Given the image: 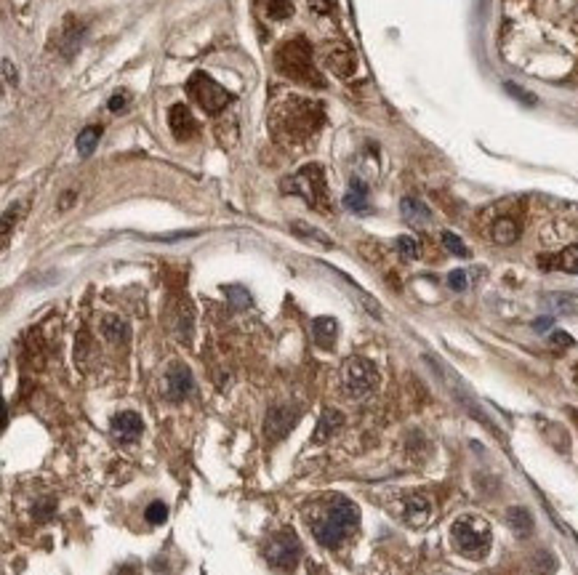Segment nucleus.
<instances>
[{
  "label": "nucleus",
  "instance_id": "nucleus-1",
  "mask_svg": "<svg viewBox=\"0 0 578 575\" xmlns=\"http://www.w3.org/2000/svg\"><path fill=\"white\" fill-rule=\"evenodd\" d=\"M357 522H360V509L354 506L347 496H334L325 504L320 514L309 517L314 538L328 549L339 546L344 538L357 527Z\"/></svg>",
  "mask_w": 578,
  "mask_h": 575
},
{
  "label": "nucleus",
  "instance_id": "nucleus-2",
  "mask_svg": "<svg viewBox=\"0 0 578 575\" xmlns=\"http://www.w3.org/2000/svg\"><path fill=\"white\" fill-rule=\"evenodd\" d=\"M323 107L317 101L309 99H285V104L277 109L274 115V128L277 134L291 141H304V139L314 136L317 128L323 126Z\"/></svg>",
  "mask_w": 578,
  "mask_h": 575
},
{
  "label": "nucleus",
  "instance_id": "nucleus-3",
  "mask_svg": "<svg viewBox=\"0 0 578 575\" xmlns=\"http://www.w3.org/2000/svg\"><path fill=\"white\" fill-rule=\"evenodd\" d=\"M274 67L288 80H296V83H304V86L314 88H325L323 75L317 72L312 61V46L304 38L285 40L283 46L274 51Z\"/></svg>",
  "mask_w": 578,
  "mask_h": 575
},
{
  "label": "nucleus",
  "instance_id": "nucleus-4",
  "mask_svg": "<svg viewBox=\"0 0 578 575\" xmlns=\"http://www.w3.org/2000/svg\"><path fill=\"white\" fill-rule=\"evenodd\" d=\"M283 189L291 192V195L304 197L307 203L317 208V211H328V189H325V176L323 168L317 163H309V166L299 168L291 179L283 181Z\"/></svg>",
  "mask_w": 578,
  "mask_h": 575
},
{
  "label": "nucleus",
  "instance_id": "nucleus-5",
  "mask_svg": "<svg viewBox=\"0 0 578 575\" xmlns=\"http://www.w3.org/2000/svg\"><path fill=\"white\" fill-rule=\"evenodd\" d=\"M186 94H189L192 101H197L200 107L206 109L208 115H219L221 109H226L235 101V96L206 72H195L192 78L186 80Z\"/></svg>",
  "mask_w": 578,
  "mask_h": 575
},
{
  "label": "nucleus",
  "instance_id": "nucleus-6",
  "mask_svg": "<svg viewBox=\"0 0 578 575\" xmlns=\"http://www.w3.org/2000/svg\"><path fill=\"white\" fill-rule=\"evenodd\" d=\"M451 538H453V546L459 549L461 554L482 556L490 549V527L477 522L474 517L456 519L451 527Z\"/></svg>",
  "mask_w": 578,
  "mask_h": 575
},
{
  "label": "nucleus",
  "instance_id": "nucleus-7",
  "mask_svg": "<svg viewBox=\"0 0 578 575\" xmlns=\"http://www.w3.org/2000/svg\"><path fill=\"white\" fill-rule=\"evenodd\" d=\"M342 381H344L347 394L354 397V400H360V397H368V394L379 386V371H376V365H373L371 360H365V357H349V360L344 362Z\"/></svg>",
  "mask_w": 578,
  "mask_h": 575
},
{
  "label": "nucleus",
  "instance_id": "nucleus-8",
  "mask_svg": "<svg viewBox=\"0 0 578 575\" xmlns=\"http://www.w3.org/2000/svg\"><path fill=\"white\" fill-rule=\"evenodd\" d=\"M264 556L277 570H294L299 565V556H302V544H299L296 533H277L274 538H269Z\"/></svg>",
  "mask_w": 578,
  "mask_h": 575
},
{
  "label": "nucleus",
  "instance_id": "nucleus-9",
  "mask_svg": "<svg viewBox=\"0 0 578 575\" xmlns=\"http://www.w3.org/2000/svg\"><path fill=\"white\" fill-rule=\"evenodd\" d=\"M299 419H302V410L294 408V405H274V408H269L264 419V439L272 442V445L285 439L288 431L299 424Z\"/></svg>",
  "mask_w": 578,
  "mask_h": 575
},
{
  "label": "nucleus",
  "instance_id": "nucleus-10",
  "mask_svg": "<svg viewBox=\"0 0 578 575\" xmlns=\"http://www.w3.org/2000/svg\"><path fill=\"white\" fill-rule=\"evenodd\" d=\"M192 391H195L192 371H189L186 365H181V362L168 365V371H166V397L168 400L181 402V400H186Z\"/></svg>",
  "mask_w": 578,
  "mask_h": 575
},
{
  "label": "nucleus",
  "instance_id": "nucleus-11",
  "mask_svg": "<svg viewBox=\"0 0 578 575\" xmlns=\"http://www.w3.org/2000/svg\"><path fill=\"white\" fill-rule=\"evenodd\" d=\"M109 431H112V437L128 445V442H136L141 437V431H144V421L139 413L134 410H123L118 416H112V424H109Z\"/></svg>",
  "mask_w": 578,
  "mask_h": 575
},
{
  "label": "nucleus",
  "instance_id": "nucleus-12",
  "mask_svg": "<svg viewBox=\"0 0 578 575\" xmlns=\"http://www.w3.org/2000/svg\"><path fill=\"white\" fill-rule=\"evenodd\" d=\"M168 128H171V134L179 139V141H186V139H192L197 134V123L189 107L184 104H174V107L168 109Z\"/></svg>",
  "mask_w": 578,
  "mask_h": 575
},
{
  "label": "nucleus",
  "instance_id": "nucleus-13",
  "mask_svg": "<svg viewBox=\"0 0 578 575\" xmlns=\"http://www.w3.org/2000/svg\"><path fill=\"white\" fill-rule=\"evenodd\" d=\"M325 64L334 69V75H339V78H349L357 61H354V54L349 46H334L325 54Z\"/></svg>",
  "mask_w": 578,
  "mask_h": 575
},
{
  "label": "nucleus",
  "instance_id": "nucleus-14",
  "mask_svg": "<svg viewBox=\"0 0 578 575\" xmlns=\"http://www.w3.org/2000/svg\"><path fill=\"white\" fill-rule=\"evenodd\" d=\"M402 514H405V519L411 522V525H427V519H429L432 514V506L429 501L424 496H419V493H411V496L402 498Z\"/></svg>",
  "mask_w": 578,
  "mask_h": 575
},
{
  "label": "nucleus",
  "instance_id": "nucleus-15",
  "mask_svg": "<svg viewBox=\"0 0 578 575\" xmlns=\"http://www.w3.org/2000/svg\"><path fill=\"white\" fill-rule=\"evenodd\" d=\"M400 214L411 226H427L432 221V211L419 200V197H402Z\"/></svg>",
  "mask_w": 578,
  "mask_h": 575
},
{
  "label": "nucleus",
  "instance_id": "nucleus-16",
  "mask_svg": "<svg viewBox=\"0 0 578 575\" xmlns=\"http://www.w3.org/2000/svg\"><path fill=\"white\" fill-rule=\"evenodd\" d=\"M336 333H339V322L334 317H317V320H312V339L320 349H334Z\"/></svg>",
  "mask_w": 578,
  "mask_h": 575
},
{
  "label": "nucleus",
  "instance_id": "nucleus-17",
  "mask_svg": "<svg viewBox=\"0 0 578 575\" xmlns=\"http://www.w3.org/2000/svg\"><path fill=\"white\" fill-rule=\"evenodd\" d=\"M539 264L544 266V269L557 266V269H562V272L578 274V245H568V248L557 256H541Z\"/></svg>",
  "mask_w": 578,
  "mask_h": 575
},
{
  "label": "nucleus",
  "instance_id": "nucleus-18",
  "mask_svg": "<svg viewBox=\"0 0 578 575\" xmlns=\"http://www.w3.org/2000/svg\"><path fill=\"white\" fill-rule=\"evenodd\" d=\"M507 525L517 538H528L533 533V514L525 506L507 509Z\"/></svg>",
  "mask_w": 578,
  "mask_h": 575
},
{
  "label": "nucleus",
  "instance_id": "nucleus-19",
  "mask_svg": "<svg viewBox=\"0 0 578 575\" xmlns=\"http://www.w3.org/2000/svg\"><path fill=\"white\" fill-rule=\"evenodd\" d=\"M344 426V416L339 413V410L328 408L323 410V416H320V421H317V431L312 434V442L314 445H320V442H325V439L331 437L336 429H342Z\"/></svg>",
  "mask_w": 578,
  "mask_h": 575
},
{
  "label": "nucleus",
  "instance_id": "nucleus-20",
  "mask_svg": "<svg viewBox=\"0 0 578 575\" xmlns=\"http://www.w3.org/2000/svg\"><path fill=\"white\" fill-rule=\"evenodd\" d=\"M101 336L112 344H126L128 336H131V328H128V322L123 320V317L107 314V317L101 320Z\"/></svg>",
  "mask_w": 578,
  "mask_h": 575
},
{
  "label": "nucleus",
  "instance_id": "nucleus-21",
  "mask_svg": "<svg viewBox=\"0 0 578 575\" xmlns=\"http://www.w3.org/2000/svg\"><path fill=\"white\" fill-rule=\"evenodd\" d=\"M344 208L347 211H354V214H363L368 211V186L360 181V179H352V184L344 195Z\"/></svg>",
  "mask_w": 578,
  "mask_h": 575
},
{
  "label": "nucleus",
  "instance_id": "nucleus-22",
  "mask_svg": "<svg viewBox=\"0 0 578 575\" xmlns=\"http://www.w3.org/2000/svg\"><path fill=\"white\" fill-rule=\"evenodd\" d=\"M493 240L499 245H512L514 240L519 237V226H517V221L514 219H509V216H504V219H499L496 224H493Z\"/></svg>",
  "mask_w": 578,
  "mask_h": 575
},
{
  "label": "nucleus",
  "instance_id": "nucleus-23",
  "mask_svg": "<svg viewBox=\"0 0 578 575\" xmlns=\"http://www.w3.org/2000/svg\"><path fill=\"white\" fill-rule=\"evenodd\" d=\"M99 139H101V128L99 126H89V128H83L78 134V155L80 157H91L94 155V149L99 146Z\"/></svg>",
  "mask_w": 578,
  "mask_h": 575
},
{
  "label": "nucleus",
  "instance_id": "nucleus-24",
  "mask_svg": "<svg viewBox=\"0 0 578 575\" xmlns=\"http://www.w3.org/2000/svg\"><path fill=\"white\" fill-rule=\"evenodd\" d=\"M291 229H294V234L304 237V240H309V243H314V245H320V248H334V240H331L328 234L320 232V229H314V226H309V224H304V221H294Z\"/></svg>",
  "mask_w": 578,
  "mask_h": 575
},
{
  "label": "nucleus",
  "instance_id": "nucleus-25",
  "mask_svg": "<svg viewBox=\"0 0 578 575\" xmlns=\"http://www.w3.org/2000/svg\"><path fill=\"white\" fill-rule=\"evenodd\" d=\"M557 570V559H554V554H549V551H536V554L530 556L528 562V573L530 575H552Z\"/></svg>",
  "mask_w": 578,
  "mask_h": 575
},
{
  "label": "nucleus",
  "instance_id": "nucleus-26",
  "mask_svg": "<svg viewBox=\"0 0 578 575\" xmlns=\"http://www.w3.org/2000/svg\"><path fill=\"white\" fill-rule=\"evenodd\" d=\"M547 304L559 314H578V296L576 293H554L549 296Z\"/></svg>",
  "mask_w": 578,
  "mask_h": 575
},
{
  "label": "nucleus",
  "instance_id": "nucleus-27",
  "mask_svg": "<svg viewBox=\"0 0 578 575\" xmlns=\"http://www.w3.org/2000/svg\"><path fill=\"white\" fill-rule=\"evenodd\" d=\"M266 14L272 19H288L294 14V0H266Z\"/></svg>",
  "mask_w": 578,
  "mask_h": 575
},
{
  "label": "nucleus",
  "instance_id": "nucleus-28",
  "mask_svg": "<svg viewBox=\"0 0 578 575\" xmlns=\"http://www.w3.org/2000/svg\"><path fill=\"white\" fill-rule=\"evenodd\" d=\"M144 519H147L149 525H163L168 519V506L163 501H152L147 506V511H144Z\"/></svg>",
  "mask_w": 578,
  "mask_h": 575
},
{
  "label": "nucleus",
  "instance_id": "nucleus-29",
  "mask_svg": "<svg viewBox=\"0 0 578 575\" xmlns=\"http://www.w3.org/2000/svg\"><path fill=\"white\" fill-rule=\"evenodd\" d=\"M226 299L232 301V306L235 309H245V306H251V296H248V291L245 288H240V285H229V288H224Z\"/></svg>",
  "mask_w": 578,
  "mask_h": 575
},
{
  "label": "nucleus",
  "instance_id": "nucleus-30",
  "mask_svg": "<svg viewBox=\"0 0 578 575\" xmlns=\"http://www.w3.org/2000/svg\"><path fill=\"white\" fill-rule=\"evenodd\" d=\"M442 245L451 251L453 256H461V259H467L469 256V248L467 245L461 243V237L459 234H453V232H442Z\"/></svg>",
  "mask_w": 578,
  "mask_h": 575
},
{
  "label": "nucleus",
  "instance_id": "nucleus-31",
  "mask_svg": "<svg viewBox=\"0 0 578 575\" xmlns=\"http://www.w3.org/2000/svg\"><path fill=\"white\" fill-rule=\"evenodd\" d=\"M397 251L402 259H419V243L413 237H397Z\"/></svg>",
  "mask_w": 578,
  "mask_h": 575
},
{
  "label": "nucleus",
  "instance_id": "nucleus-32",
  "mask_svg": "<svg viewBox=\"0 0 578 575\" xmlns=\"http://www.w3.org/2000/svg\"><path fill=\"white\" fill-rule=\"evenodd\" d=\"M504 91H507V94H512L514 99H519L522 104H528V107H533V104H536V96H533L530 91H525V88L514 86V83H504Z\"/></svg>",
  "mask_w": 578,
  "mask_h": 575
},
{
  "label": "nucleus",
  "instance_id": "nucleus-33",
  "mask_svg": "<svg viewBox=\"0 0 578 575\" xmlns=\"http://www.w3.org/2000/svg\"><path fill=\"white\" fill-rule=\"evenodd\" d=\"M448 285H451L453 291H467L469 288V277H467V272L464 269H456V272L448 274Z\"/></svg>",
  "mask_w": 578,
  "mask_h": 575
},
{
  "label": "nucleus",
  "instance_id": "nucleus-34",
  "mask_svg": "<svg viewBox=\"0 0 578 575\" xmlns=\"http://www.w3.org/2000/svg\"><path fill=\"white\" fill-rule=\"evenodd\" d=\"M35 514L32 517L38 519V522H46V519L51 517V511H54V501H43V504H38V506L32 509Z\"/></svg>",
  "mask_w": 578,
  "mask_h": 575
},
{
  "label": "nucleus",
  "instance_id": "nucleus-35",
  "mask_svg": "<svg viewBox=\"0 0 578 575\" xmlns=\"http://www.w3.org/2000/svg\"><path fill=\"white\" fill-rule=\"evenodd\" d=\"M549 341L554 344L557 349H568V346H573V339H570L568 333H562V331H554L552 336H549Z\"/></svg>",
  "mask_w": 578,
  "mask_h": 575
},
{
  "label": "nucleus",
  "instance_id": "nucleus-36",
  "mask_svg": "<svg viewBox=\"0 0 578 575\" xmlns=\"http://www.w3.org/2000/svg\"><path fill=\"white\" fill-rule=\"evenodd\" d=\"M109 112H126L128 109V94H115V96L109 99Z\"/></svg>",
  "mask_w": 578,
  "mask_h": 575
},
{
  "label": "nucleus",
  "instance_id": "nucleus-37",
  "mask_svg": "<svg viewBox=\"0 0 578 575\" xmlns=\"http://www.w3.org/2000/svg\"><path fill=\"white\" fill-rule=\"evenodd\" d=\"M309 9L314 14H331L334 11V0H309Z\"/></svg>",
  "mask_w": 578,
  "mask_h": 575
},
{
  "label": "nucleus",
  "instance_id": "nucleus-38",
  "mask_svg": "<svg viewBox=\"0 0 578 575\" xmlns=\"http://www.w3.org/2000/svg\"><path fill=\"white\" fill-rule=\"evenodd\" d=\"M3 75H6V83L16 86V69H11V59H3Z\"/></svg>",
  "mask_w": 578,
  "mask_h": 575
},
{
  "label": "nucleus",
  "instance_id": "nucleus-39",
  "mask_svg": "<svg viewBox=\"0 0 578 575\" xmlns=\"http://www.w3.org/2000/svg\"><path fill=\"white\" fill-rule=\"evenodd\" d=\"M549 325H552V320H549V317H541V320H536V328H539V331H544V328H549Z\"/></svg>",
  "mask_w": 578,
  "mask_h": 575
},
{
  "label": "nucleus",
  "instance_id": "nucleus-40",
  "mask_svg": "<svg viewBox=\"0 0 578 575\" xmlns=\"http://www.w3.org/2000/svg\"><path fill=\"white\" fill-rule=\"evenodd\" d=\"M570 419H573V421H576V424H578V408H570Z\"/></svg>",
  "mask_w": 578,
  "mask_h": 575
},
{
  "label": "nucleus",
  "instance_id": "nucleus-41",
  "mask_svg": "<svg viewBox=\"0 0 578 575\" xmlns=\"http://www.w3.org/2000/svg\"><path fill=\"white\" fill-rule=\"evenodd\" d=\"M573 381L578 384V362H576V368H573Z\"/></svg>",
  "mask_w": 578,
  "mask_h": 575
}]
</instances>
